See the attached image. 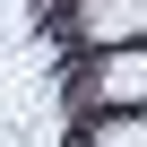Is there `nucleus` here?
<instances>
[{
  "label": "nucleus",
  "mask_w": 147,
  "mask_h": 147,
  "mask_svg": "<svg viewBox=\"0 0 147 147\" xmlns=\"http://www.w3.org/2000/svg\"><path fill=\"white\" fill-rule=\"evenodd\" d=\"M78 26H95V35H138V26H147V0H87Z\"/></svg>",
  "instance_id": "1"
},
{
  "label": "nucleus",
  "mask_w": 147,
  "mask_h": 147,
  "mask_svg": "<svg viewBox=\"0 0 147 147\" xmlns=\"http://www.w3.org/2000/svg\"><path fill=\"white\" fill-rule=\"evenodd\" d=\"M95 87H104L113 104H138V95H147V52H113V61H104V78H95Z\"/></svg>",
  "instance_id": "2"
},
{
  "label": "nucleus",
  "mask_w": 147,
  "mask_h": 147,
  "mask_svg": "<svg viewBox=\"0 0 147 147\" xmlns=\"http://www.w3.org/2000/svg\"><path fill=\"white\" fill-rule=\"evenodd\" d=\"M87 147H147V121H138V113H130V121H104Z\"/></svg>",
  "instance_id": "3"
}]
</instances>
